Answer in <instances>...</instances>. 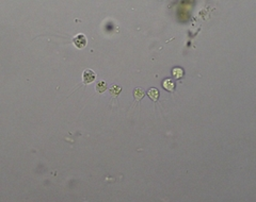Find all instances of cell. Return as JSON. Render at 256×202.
<instances>
[{
  "instance_id": "5b68a950",
  "label": "cell",
  "mask_w": 256,
  "mask_h": 202,
  "mask_svg": "<svg viewBox=\"0 0 256 202\" xmlns=\"http://www.w3.org/2000/svg\"><path fill=\"white\" fill-rule=\"evenodd\" d=\"M162 85H163V87H164V88L169 92H172L174 89V87H175V84H174L173 81H172L171 79H167V80H164L163 81V83H162Z\"/></svg>"
},
{
  "instance_id": "3957f363",
  "label": "cell",
  "mask_w": 256,
  "mask_h": 202,
  "mask_svg": "<svg viewBox=\"0 0 256 202\" xmlns=\"http://www.w3.org/2000/svg\"><path fill=\"white\" fill-rule=\"evenodd\" d=\"M147 95L153 101H157L158 98H159V91L155 87H152L147 91Z\"/></svg>"
},
{
  "instance_id": "277c9868",
  "label": "cell",
  "mask_w": 256,
  "mask_h": 202,
  "mask_svg": "<svg viewBox=\"0 0 256 202\" xmlns=\"http://www.w3.org/2000/svg\"><path fill=\"white\" fill-rule=\"evenodd\" d=\"M145 96V92L141 87H137L134 89V97L137 101H140Z\"/></svg>"
},
{
  "instance_id": "7a4b0ae2",
  "label": "cell",
  "mask_w": 256,
  "mask_h": 202,
  "mask_svg": "<svg viewBox=\"0 0 256 202\" xmlns=\"http://www.w3.org/2000/svg\"><path fill=\"white\" fill-rule=\"evenodd\" d=\"M73 41H74L75 46L78 48H85V45H87V38H85V36H83V35H78V36H76L74 39H73Z\"/></svg>"
},
{
  "instance_id": "52a82bcc",
  "label": "cell",
  "mask_w": 256,
  "mask_h": 202,
  "mask_svg": "<svg viewBox=\"0 0 256 202\" xmlns=\"http://www.w3.org/2000/svg\"><path fill=\"white\" fill-rule=\"evenodd\" d=\"M106 89H107V84H106L105 81H98L96 83V91L98 93H104Z\"/></svg>"
},
{
  "instance_id": "ba28073f",
  "label": "cell",
  "mask_w": 256,
  "mask_h": 202,
  "mask_svg": "<svg viewBox=\"0 0 256 202\" xmlns=\"http://www.w3.org/2000/svg\"><path fill=\"white\" fill-rule=\"evenodd\" d=\"M183 74H184V70L182 69V68H179V67H177V68H175V69L173 70V76L175 77V78H182L183 77Z\"/></svg>"
},
{
  "instance_id": "8992f818",
  "label": "cell",
  "mask_w": 256,
  "mask_h": 202,
  "mask_svg": "<svg viewBox=\"0 0 256 202\" xmlns=\"http://www.w3.org/2000/svg\"><path fill=\"white\" fill-rule=\"evenodd\" d=\"M121 91H122V87L120 86V85H113V86L111 87V89H110V94H111V96L113 98H115L116 96L119 95V94L121 93Z\"/></svg>"
},
{
  "instance_id": "6da1fadb",
  "label": "cell",
  "mask_w": 256,
  "mask_h": 202,
  "mask_svg": "<svg viewBox=\"0 0 256 202\" xmlns=\"http://www.w3.org/2000/svg\"><path fill=\"white\" fill-rule=\"evenodd\" d=\"M95 77H96V74H95V72H94L93 70H91V69L85 70V71H83V76H82L83 83H85V84H89V83L93 82V81L95 80Z\"/></svg>"
}]
</instances>
